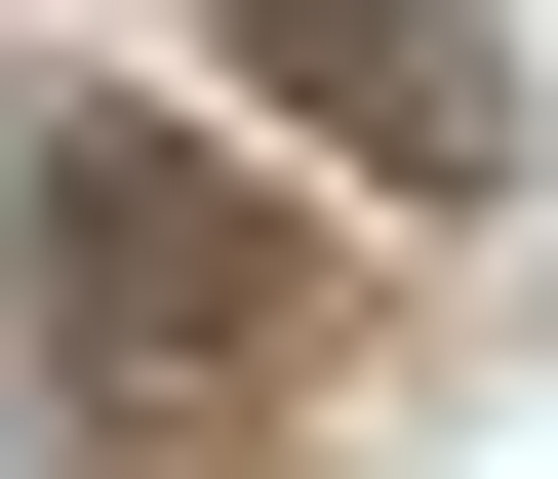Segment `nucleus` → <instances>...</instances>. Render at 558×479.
<instances>
[{
  "label": "nucleus",
  "instance_id": "f257e3e1",
  "mask_svg": "<svg viewBox=\"0 0 558 479\" xmlns=\"http://www.w3.org/2000/svg\"><path fill=\"white\" fill-rule=\"evenodd\" d=\"M0 200H40V399H120V360H160V399H240L279 320H319V240H279V200L199 160L160 81H81V120H40Z\"/></svg>",
  "mask_w": 558,
  "mask_h": 479
},
{
  "label": "nucleus",
  "instance_id": "f03ea898",
  "mask_svg": "<svg viewBox=\"0 0 558 479\" xmlns=\"http://www.w3.org/2000/svg\"><path fill=\"white\" fill-rule=\"evenodd\" d=\"M240 120H319L360 200H519V40L478 0H240Z\"/></svg>",
  "mask_w": 558,
  "mask_h": 479
}]
</instances>
